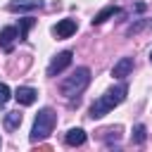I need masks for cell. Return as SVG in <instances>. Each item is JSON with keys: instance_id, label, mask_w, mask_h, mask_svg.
<instances>
[{"instance_id": "obj_5", "label": "cell", "mask_w": 152, "mask_h": 152, "mask_svg": "<svg viewBox=\"0 0 152 152\" xmlns=\"http://www.w3.org/2000/svg\"><path fill=\"white\" fill-rule=\"evenodd\" d=\"M14 100H17L19 104L28 107V104H33V102L38 100V90H36V88H28V86H19V88L14 90Z\"/></svg>"}, {"instance_id": "obj_16", "label": "cell", "mask_w": 152, "mask_h": 152, "mask_svg": "<svg viewBox=\"0 0 152 152\" xmlns=\"http://www.w3.org/2000/svg\"><path fill=\"white\" fill-rule=\"evenodd\" d=\"M145 24H147V21H135V24H131V28H128L126 33H128V36H133V33H138V31H140Z\"/></svg>"}, {"instance_id": "obj_10", "label": "cell", "mask_w": 152, "mask_h": 152, "mask_svg": "<svg viewBox=\"0 0 152 152\" xmlns=\"http://www.w3.org/2000/svg\"><path fill=\"white\" fill-rule=\"evenodd\" d=\"M64 142H66V145H71V147L83 145V142H86V131H83V128H71V131L64 135Z\"/></svg>"}, {"instance_id": "obj_3", "label": "cell", "mask_w": 152, "mask_h": 152, "mask_svg": "<svg viewBox=\"0 0 152 152\" xmlns=\"http://www.w3.org/2000/svg\"><path fill=\"white\" fill-rule=\"evenodd\" d=\"M55 124H57V114H55L50 107H43V109L36 114V119H33V128H31V142H38V140L48 138V135L52 133Z\"/></svg>"}, {"instance_id": "obj_11", "label": "cell", "mask_w": 152, "mask_h": 152, "mask_svg": "<svg viewBox=\"0 0 152 152\" xmlns=\"http://www.w3.org/2000/svg\"><path fill=\"white\" fill-rule=\"evenodd\" d=\"M119 12H121V10H119L116 5H109V7H104L102 12H97V14L93 17V26H95V24H102L104 19H109V17H114V14H119Z\"/></svg>"}, {"instance_id": "obj_6", "label": "cell", "mask_w": 152, "mask_h": 152, "mask_svg": "<svg viewBox=\"0 0 152 152\" xmlns=\"http://www.w3.org/2000/svg\"><path fill=\"white\" fill-rule=\"evenodd\" d=\"M14 40H19V28H14V26H5V28L0 31V48H2L5 52H12Z\"/></svg>"}, {"instance_id": "obj_7", "label": "cell", "mask_w": 152, "mask_h": 152, "mask_svg": "<svg viewBox=\"0 0 152 152\" xmlns=\"http://www.w3.org/2000/svg\"><path fill=\"white\" fill-rule=\"evenodd\" d=\"M40 7H43V0H12V2H7L10 12H31V10H40Z\"/></svg>"}, {"instance_id": "obj_14", "label": "cell", "mask_w": 152, "mask_h": 152, "mask_svg": "<svg viewBox=\"0 0 152 152\" xmlns=\"http://www.w3.org/2000/svg\"><path fill=\"white\" fill-rule=\"evenodd\" d=\"M145 138H147V128H145L142 124H138V126L133 128V142H135V145H142Z\"/></svg>"}, {"instance_id": "obj_15", "label": "cell", "mask_w": 152, "mask_h": 152, "mask_svg": "<svg viewBox=\"0 0 152 152\" xmlns=\"http://www.w3.org/2000/svg\"><path fill=\"white\" fill-rule=\"evenodd\" d=\"M10 97H12V95H10V88H7L5 83H0V104H5Z\"/></svg>"}, {"instance_id": "obj_2", "label": "cell", "mask_w": 152, "mask_h": 152, "mask_svg": "<svg viewBox=\"0 0 152 152\" xmlns=\"http://www.w3.org/2000/svg\"><path fill=\"white\" fill-rule=\"evenodd\" d=\"M88 83H90V69H88V66H78L71 76H66V78L59 83V90H62L64 97H74V95L83 93V90L88 88Z\"/></svg>"}, {"instance_id": "obj_12", "label": "cell", "mask_w": 152, "mask_h": 152, "mask_svg": "<svg viewBox=\"0 0 152 152\" xmlns=\"http://www.w3.org/2000/svg\"><path fill=\"white\" fill-rule=\"evenodd\" d=\"M21 126V112H7L5 114V128L7 131H17Z\"/></svg>"}, {"instance_id": "obj_17", "label": "cell", "mask_w": 152, "mask_h": 152, "mask_svg": "<svg viewBox=\"0 0 152 152\" xmlns=\"http://www.w3.org/2000/svg\"><path fill=\"white\" fill-rule=\"evenodd\" d=\"M150 62H152V52H150Z\"/></svg>"}, {"instance_id": "obj_8", "label": "cell", "mask_w": 152, "mask_h": 152, "mask_svg": "<svg viewBox=\"0 0 152 152\" xmlns=\"http://www.w3.org/2000/svg\"><path fill=\"white\" fill-rule=\"evenodd\" d=\"M52 33H55L57 38H69V36L76 33V21H74V19H62V21H57V26L52 28Z\"/></svg>"}, {"instance_id": "obj_1", "label": "cell", "mask_w": 152, "mask_h": 152, "mask_svg": "<svg viewBox=\"0 0 152 152\" xmlns=\"http://www.w3.org/2000/svg\"><path fill=\"white\" fill-rule=\"evenodd\" d=\"M126 93H128V86L126 83H119V86H114V88H109L104 95H100L93 104H90V112H88V116L90 119H100V116H104V114H109L116 104H121L124 100H126Z\"/></svg>"}, {"instance_id": "obj_9", "label": "cell", "mask_w": 152, "mask_h": 152, "mask_svg": "<svg viewBox=\"0 0 152 152\" xmlns=\"http://www.w3.org/2000/svg\"><path fill=\"white\" fill-rule=\"evenodd\" d=\"M131 71H133V57H121V59L114 64L112 76H114V78H126Z\"/></svg>"}, {"instance_id": "obj_4", "label": "cell", "mask_w": 152, "mask_h": 152, "mask_svg": "<svg viewBox=\"0 0 152 152\" xmlns=\"http://www.w3.org/2000/svg\"><path fill=\"white\" fill-rule=\"evenodd\" d=\"M71 57H74V55H71L69 50L59 52V55H57V57H55V59L48 64V76H57V74H62V71H64V69L71 64Z\"/></svg>"}, {"instance_id": "obj_13", "label": "cell", "mask_w": 152, "mask_h": 152, "mask_svg": "<svg viewBox=\"0 0 152 152\" xmlns=\"http://www.w3.org/2000/svg\"><path fill=\"white\" fill-rule=\"evenodd\" d=\"M33 24H36V19H31V17L19 19V40H26L28 38V31L33 28Z\"/></svg>"}]
</instances>
